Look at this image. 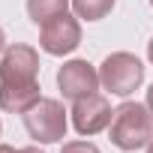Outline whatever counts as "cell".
I'll use <instances>...</instances> for the list:
<instances>
[{
	"instance_id": "cell-1",
	"label": "cell",
	"mask_w": 153,
	"mask_h": 153,
	"mask_svg": "<svg viewBox=\"0 0 153 153\" xmlns=\"http://www.w3.org/2000/svg\"><path fill=\"white\" fill-rule=\"evenodd\" d=\"M153 141V114L147 105L123 102L111 117V144L120 150H138Z\"/></svg>"
},
{
	"instance_id": "cell-2",
	"label": "cell",
	"mask_w": 153,
	"mask_h": 153,
	"mask_svg": "<svg viewBox=\"0 0 153 153\" xmlns=\"http://www.w3.org/2000/svg\"><path fill=\"white\" fill-rule=\"evenodd\" d=\"M144 81V63L129 51H114L99 66V84L114 96H129Z\"/></svg>"
},
{
	"instance_id": "cell-3",
	"label": "cell",
	"mask_w": 153,
	"mask_h": 153,
	"mask_svg": "<svg viewBox=\"0 0 153 153\" xmlns=\"http://www.w3.org/2000/svg\"><path fill=\"white\" fill-rule=\"evenodd\" d=\"M24 129L39 144H54L66 135V108L57 99H39L24 111Z\"/></svg>"
},
{
	"instance_id": "cell-4",
	"label": "cell",
	"mask_w": 153,
	"mask_h": 153,
	"mask_svg": "<svg viewBox=\"0 0 153 153\" xmlns=\"http://www.w3.org/2000/svg\"><path fill=\"white\" fill-rule=\"evenodd\" d=\"M39 45H42L45 54H54V57L72 54L81 45V24H78V18H72L69 12H63V15L45 21L42 33H39Z\"/></svg>"
},
{
	"instance_id": "cell-5",
	"label": "cell",
	"mask_w": 153,
	"mask_h": 153,
	"mask_svg": "<svg viewBox=\"0 0 153 153\" xmlns=\"http://www.w3.org/2000/svg\"><path fill=\"white\" fill-rule=\"evenodd\" d=\"M111 102L99 93H90V96H81V99H75L72 105V126L78 135H96L102 132L105 126H111Z\"/></svg>"
},
{
	"instance_id": "cell-6",
	"label": "cell",
	"mask_w": 153,
	"mask_h": 153,
	"mask_svg": "<svg viewBox=\"0 0 153 153\" xmlns=\"http://www.w3.org/2000/svg\"><path fill=\"white\" fill-rule=\"evenodd\" d=\"M39 75V54L30 45H12L0 57V84H27Z\"/></svg>"
},
{
	"instance_id": "cell-7",
	"label": "cell",
	"mask_w": 153,
	"mask_h": 153,
	"mask_svg": "<svg viewBox=\"0 0 153 153\" xmlns=\"http://www.w3.org/2000/svg\"><path fill=\"white\" fill-rule=\"evenodd\" d=\"M57 87L66 99H81V96H90L96 93L99 87V72L87 63V60H69L60 66L57 72Z\"/></svg>"
},
{
	"instance_id": "cell-8",
	"label": "cell",
	"mask_w": 153,
	"mask_h": 153,
	"mask_svg": "<svg viewBox=\"0 0 153 153\" xmlns=\"http://www.w3.org/2000/svg\"><path fill=\"white\" fill-rule=\"evenodd\" d=\"M39 81H27V84H0V108L12 111V114H24L27 108H33L39 102Z\"/></svg>"
},
{
	"instance_id": "cell-9",
	"label": "cell",
	"mask_w": 153,
	"mask_h": 153,
	"mask_svg": "<svg viewBox=\"0 0 153 153\" xmlns=\"http://www.w3.org/2000/svg\"><path fill=\"white\" fill-rule=\"evenodd\" d=\"M69 9V0H27V15L36 24H45Z\"/></svg>"
},
{
	"instance_id": "cell-10",
	"label": "cell",
	"mask_w": 153,
	"mask_h": 153,
	"mask_svg": "<svg viewBox=\"0 0 153 153\" xmlns=\"http://www.w3.org/2000/svg\"><path fill=\"white\" fill-rule=\"evenodd\" d=\"M72 9L84 21H99L114 9V0H72Z\"/></svg>"
},
{
	"instance_id": "cell-11",
	"label": "cell",
	"mask_w": 153,
	"mask_h": 153,
	"mask_svg": "<svg viewBox=\"0 0 153 153\" xmlns=\"http://www.w3.org/2000/svg\"><path fill=\"white\" fill-rule=\"evenodd\" d=\"M60 153H99V147L90 141H69V144H63Z\"/></svg>"
},
{
	"instance_id": "cell-12",
	"label": "cell",
	"mask_w": 153,
	"mask_h": 153,
	"mask_svg": "<svg viewBox=\"0 0 153 153\" xmlns=\"http://www.w3.org/2000/svg\"><path fill=\"white\" fill-rule=\"evenodd\" d=\"M147 108H150V114H153V84H150V90H147Z\"/></svg>"
},
{
	"instance_id": "cell-13",
	"label": "cell",
	"mask_w": 153,
	"mask_h": 153,
	"mask_svg": "<svg viewBox=\"0 0 153 153\" xmlns=\"http://www.w3.org/2000/svg\"><path fill=\"white\" fill-rule=\"evenodd\" d=\"M0 153H18L15 147H9V144H0Z\"/></svg>"
},
{
	"instance_id": "cell-14",
	"label": "cell",
	"mask_w": 153,
	"mask_h": 153,
	"mask_svg": "<svg viewBox=\"0 0 153 153\" xmlns=\"http://www.w3.org/2000/svg\"><path fill=\"white\" fill-rule=\"evenodd\" d=\"M3 48H6V36H3V27H0V54H3Z\"/></svg>"
},
{
	"instance_id": "cell-15",
	"label": "cell",
	"mask_w": 153,
	"mask_h": 153,
	"mask_svg": "<svg viewBox=\"0 0 153 153\" xmlns=\"http://www.w3.org/2000/svg\"><path fill=\"white\" fill-rule=\"evenodd\" d=\"M18 153H42L39 147H24V150H18Z\"/></svg>"
},
{
	"instance_id": "cell-16",
	"label": "cell",
	"mask_w": 153,
	"mask_h": 153,
	"mask_svg": "<svg viewBox=\"0 0 153 153\" xmlns=\"http://www.w3.org/2000/svg\"><path fill=\"white\" fill-rule=\"evenodd\" d=\"M147 57H150V63H153V39L147 42Z\"/></svg>"
},
{
	"instance_id": "cell-17",
	"label": "cell",
	"mask_w": 153,
	"mask_h": 153,
	"mask_svg": "<svg viewBox=\"0 0 153 153\" xmlns=\"http://www.w3.org/2000/svg\"><path fill=\"white\" fill-rule=\"evenodd\" d=\"M147 153H153V141H150V144H147Z\"/></svg>"
},
{
	"instance_id": "cell-18",
	"label": "cell",
	"mask_w": 153,
	"mask_h": 153,
	"mask_svg": "<svg viewBox=\"0 0 153 153\" xmlns=\"http://www.w3.org/2000/svg\"><path fill=\"white\" fill-rule=\"evenodd\" d=\"M0 132H3V123H0Z\"/></svg>"
},
{
	"instance_id": "cell-19",
	"label": "cell",
	"mask_w": 153,
	"mask_h": 153,
	"mask_svg": "<svg viewBox=\"0 0 153 153\" xmlns=\"http://www.w3.org/2000/svg\"><path fill=\"white\" fill-rule=\"evenodd\" d=\"M150 6H153V0H150Z\"/></svg>"
}]
</instances>
